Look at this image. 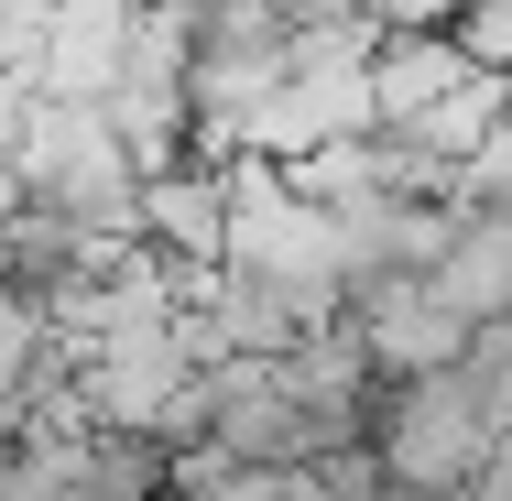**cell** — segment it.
Masks as SVG:
<instances>
[{
	"mask_svg": "<svg viewBox=\"0 0 512 501\" xmlns=\"http://www.w3.org/2000/svg\"><path fill=\"white\" fill-rule=\"evenodd\" d=\"M491 436H502V414H491V393H480L469 371H425V382H382V403H371V447H360V458H371L382 480H404V491L469 501Z\"/></svg>",
	"mask_w": 512,
	"mask_h": 501,
	"instance_id": "6da1fadb",
	"label": "cell"
},
{
	"mask_svg": "<svg viewBox=\"0 0 512 501\" xmlns=\"http://www.w3.org/2000/svg\"><path fill=\"white\" fill-rule=\"evenodd\" d=\"M218 186H229V273L306 284V295H349V284H338V240H327V218L284 186V164H251V153H240Z\"/></svg>",
	"mask_w": 512,
	"mask_h": 501,
	"instance_id": "7a4b0ae2",
	"label": "cell"
},
{
	"mask_svg": "<svg viewBox=\"0 0 512 501\" xmlns=\"http://www.w3.org/2000/svg\"><path fill=\"white\" fill-rule=\"evenodd\" d=\"M338 327H349V349L371 360V382H425V371H458V360H469V316L436 295L425 273L360 284V295L338 305Z\"/></svg>",
	"mask_w": 512,
	"mask_h": 501,
	"instance_id": "3957f363",
	"label": "cell"
},
{
	"mask_svg": "<svg viewBox=\"0 0 512 501\" xmlns=\"http://www.w3.org/2000/svg\"><path fill=\"white\" fill-rule=\"evenodd\" d=\"M142 251L175 273V284H207L218 262H229V186L207 175V164H164V175H142Z\"/></svg>",
	"mask_w": 512,
	"mask_h": 501,
	"instance_id": "277c9868",
	"label": "cell"
},
{
	"mask_svg": "<svg viewBox=\"0 0 512 501\" xmlns=\"http://www.w3.org/2000/svg\"><path fill=\"white\" fill-rule=\"evenodd\" d=\"M425 284L458 305L469 327L480 316H512V207H458V229H447V251H436Z\"/></svg>",
	"mask_w": 512,
	"mask_h": 501,
	"instance_id": "5b68a950",
	"label": "cell"
},
{
	"mask_svg": "<svg viewBox=\"0 0 512 501\" xmlns=\"http://www.w3.org/2000/svg\"><path fill=\"white\" fill-rule=\"evenodd\" d=\"M502 109H512V77H458V88H447V99L425 109L414 131H393V142H404V153H425V164H447V175H458V164H469V153L491 142V120H502Z\"/></svg>",
	"mask_w": 512,
	"mask_h": 501,
	"instance_id": "8992f818",
	"label": "cell"
},
{
	"mask_svg": "<svg viewBox=\"0 0 512 501\" xmlns=\"http://www.w3.org/2000/svg\"><path fill=\"white\" fill-rule=\"evenodd\" d=\"M447 44H458V55H469L480 77H512V0H458Z\"/></svg>",
	"mask_w": 512,
	"mask_h": 501,
	"instance_id": "52a82bcc",
	"label": "cell"
},
{
	"mask_svg": "<svg viewBox=\"0 0 512 501\" xmlns=\"http://www.w3.org/2000/svg\"><path fill=\"white\" fill-rule=\"evenodd\" d=\"M458 207H512V109L491 120V142L458 164Z\"/></svg>",
	"mask_w": 512,
	"mask_h": 501,
	"instance_id": "ba28073f",
	"label": "cell"
},
{
	"mask_svg": "<svg viewBox=\"0 0 512 501\" xmlns=\"http://www.w3.org/2000/svg\"><path fill=\"white\" fill-rule=\"evenodd\" d=\"M469 501H512V414H502V436H491V458H480V480H469Z\"/></svg>",
	"mask_w": 512,
	"mask_h": 501,
	"instance_id": "9c48e42d",
	"label": "cell"
},
{
	"mask_svg": "<svg viewBox=\"0 0 512 501\" xmlns=\"http://www.w3.org/2000/svg\"><path fill=\"white\" fill-rule=\"evenodd\" d=\"M22 436V382H0V447Z\"/></svg>",
	"mask_w": 512,
	"mask_h": 501,
	"instance_id": "30bf717a",
	"label": "cell"
}]
</instances>
